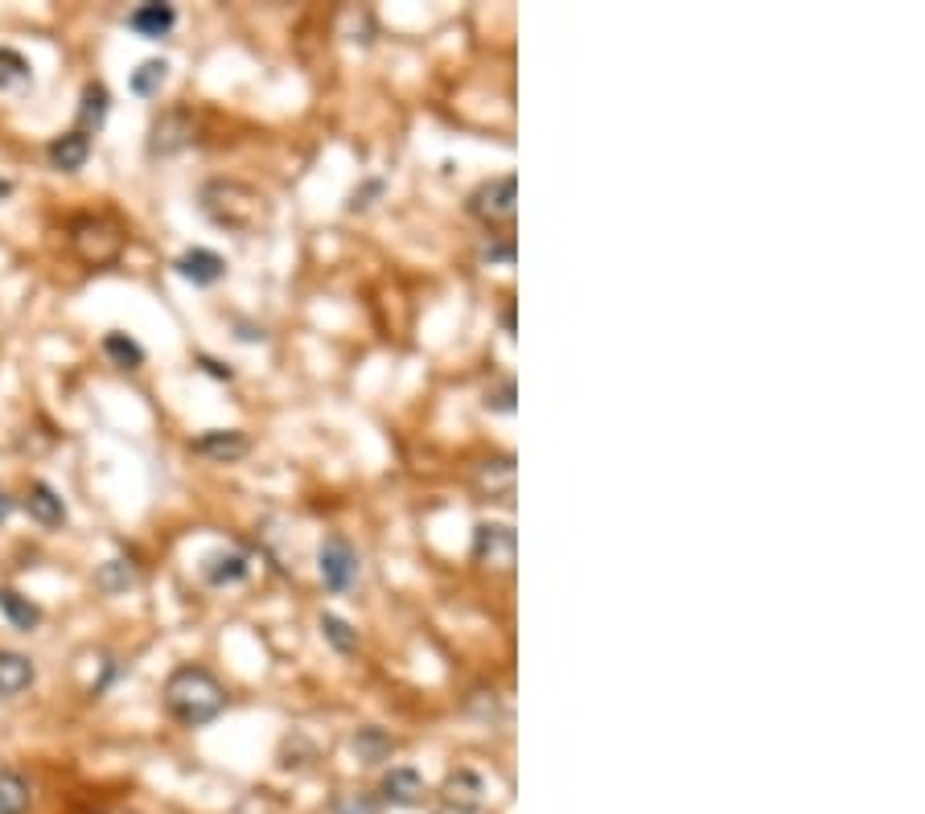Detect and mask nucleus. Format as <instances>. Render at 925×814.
<instances>
[{
    "label": "nucleus",
    "instance_id": "nucleus-23",
    "mask_svg": "<svg viewBox=\"0 0 925 814\" xmlns=\"http://www.w3.org/2000/svg\"><path fill=\"white\" fill-rule=\"evenodd\" d=\"M165 79H169V62L148 59V62H141V66L132 71V91H136L141 100H153V95L165 87Z\"/></svg>",
    "mask_w": 925,
    "mask_h": 814
},
{
    "label": "nucleus",
    "instance_id": "nucleus-26",
    "mask_svg": "<svg viewBox=\"0 0 925 814\" xmlns=\"http://www.w3.org/2000/svg\"><path fill=\"white\" fill-rule=\"evenodd\" d=\"M486 411H498V416H510L515 411V378H498L493 387H486Z\"/></svg>",
    "mask_w": 925,
    "mask_h": 814
},
{
    "label": "nucleus",
    "instance_id": "nucleus-2",
    "mask_svg": "<svg viewBox=\"0 0 925 814\" xmlns=\"http://www.w3.org/2000/svg\"><path fill=\"white\" fill-rule=\"evenodd\" d=\"M202 215L215 222V227H222V231L251 234L263 222L268 206H263L260 189L218 177V181H206L202 186Z\"/></svg>",
    "mask_w": 925,
    "mask_h": 814
},
{
    "label": "nucleus",
    "instance_id": "nucleus-1",
    "mask_svg": "<svg viewBox=\"0 0 925 814\" xmlns=\"http://www.w3.org/2000/svg\"><path fill=\"white\" fill-rule=\"evenodd\" d=\"M160 699H165V712L174 716L177 724L202 728L222 716V708H227V687L218 683L206 667H177L165 679Z\"/></svg>",
    "mask_w": 925,
    "mask_h": 814
},
{
    "label": "nucleus",
    "instance_id": "nucleus-17",
    "mask_svg": "<svg viewBox=\"0 0 925 814\" xmlns=\"http://www.w3.org/2000/svg\"><path fill=\"white\" fill-rule=\"evenodd\" d=\"M107 107H112L107 87H103V83H87V87H83V103H79V132H83V136L100 132L103 119H107Z\"/></svg>",
    "mask_w": 925,
    "mask_h": 814
},
{
    "label": "nucleus",
    "instance_id": "nucleus-15",
    "mask_svg": "<svg viewBox=\"0 0 925 814\" xmlns=\"http://www.w3.org/2000/svg\"><path fill=\"white\" fill-rule=\"evenodd\" d=\"M202 576L215 584V588H222V584H239L251 576V560H247L243 552H215V555H206Z\"/></svg>",
    "mask_w": 925,
    "mask_h": 814
},
{
    "label": "nucleus",
    "instance_id": "nucleus-24",
    "mask_svg": "<svg viewBox=\"0 0 925 814\" xmlns=\"http://www.w3.org/2000/svg\"><path fill=\"white\" fill-rule=\"evenodd\" d=\"M103 354H107L119 371H136V366L145 363V349L136 346L128 334H107L103 337Z\"/></svg>",
    "mask_w": 925,
    "mask_h": 814
},
{
    "label": "nucleus",
    "instance_id": "nucleus-9",
    "mask_svg": "<svg viewBox=\"0 0 925 814\" xmlns=\"http://www.w3.org/2000/svg\"><path fill=\"white\" fill-rule=\"evenodd\" d=\"M45 157H50V165H54L59 174H79L91 157V136H83L79 128L62 132V136H54V140L45 145Z\"/></svg>",
    "mask_w": 925,
    "mask_h": 814
},
{
    "label": "nucleus",
    "instance_id": "nucleus-27",
    "mask_svg": "<svg viewBox=\"0 0 925 814\" xmlns=\"http://www.w3.org/2000/svg\"><path fill=\"white\" fill-rule=\"evenodd\" d=\"M333 814H378V802L371 794H342L333 802Z\"/></svg>",
    "mask_w": 925,
    "mask_h": 814
},
{
    "label": "nucleus",
    "instance_id": "nucleus-29",
    "mask_svg": "<svg viewBox=\"0 0 925 814\" xmlns=\"http://www.w3.org/2000/svg\"><path fill=\"white\" fill-rule=\"evenodd\" d=\"M481 260L486 263H515V243H510V239L486 243V248H481Z\"/></svg>",
    "mask_w": 925,
    "mask_h": 814
},
{
    "label": "nucleus",
    "instance_id": "nucleus-33",
    "mask_svg": "<svg viewBox=\"0 0 925 814\" xmlns=\"http://www.w3.org/2000/svg\"><path fill=\"white\" fill-rule=\"evenodd\" d=\"M9 194H13V181H4V177H0V198H9Z\"/></svg>",
    "mask_w": 925,
    "mask_h": 814
},
{
    "label": "nucleus",
    "instance_id": "nucleus-11",
    "mask_svg": "<svg viewBox=\"0 0 925 814\" xmlns=\"http://www.w3.org/2000/svg\"><path fill=\"white\" fill-rule=\"evenodd\" d=\"M25 510H30V519L38 526H62L66 523V502H62L59 490H54V486H45V481H30V490H25Z\"/></svg>",
    "mask_w": 925,
    "mask_h": 814
},
{
    "label": "nucleus",
    "instance_id": "nucleus-13",
    "mask_svg": "<svg viewBox=\"0 0 925 814\" xmlns=\"http://www.w3.org/2000/svg\"><path fill=\"white\" fill-rule=\"evenodd\" d=\"M189 449L202 452V457H210V461H239V457H247V437L243 432H235V428H215V432H202L198 440H189Z\"/></svg>",
    "mask_w": 925,
    "mask_h": 814
},
{
    "label": "nucleus",
    "instance_id": "nucleus-10",
    "mask_svg": "<svg viewBox=\"0 0 925 814\" xmlns=\"http://www.w3.org/2000/svg\"><path fill=\"white\" fill-rule=\"evenodd\" d=\"M474 486H478L486 498H502V502H510V494H515V461H510V457L478 461V469H474Z\"/></svg>",
    "mask_w": 925,
    "mask_h": 814
},
{
    "label": "nucleus",
    "instance_id": "nucleus-6",
    "mask_svg": "<svg viewBox=\"0 0 925 814\" xmlns=\"http://www.w3.org/2000/svg\"><path fill=\"white\" fill-rule=\"evenodd\" d=\"M515 552H519L515 526H507V523H478V531H474V560H478V564L502 567V572H510V567H515Z\"/></svg>",
    "mask_w": 925,
    "mask_h": 814
},
{
    "label": "nucleus",
    "instance_id": "nucleus-14",
    "mask_svg": "<svg viewBox=\"0 0 925 814\" xmlns=\"http://www.w3.org/2000/svg\"><path fill=\"white\" fill-rule=\"evenodd\" d=\"M33 679H38V670H33L30 658L17 655V650H0V699H13L21 691H30Z\"/></svg>",
    "mask_w": 925,
    "mask_h": 814
},
{
    "label": "nucleus",
    "instance_id": "nucleus-4",
    "mask_svg": "<svg viewBox=\"0 0 925 814\" xmlns=\"http://www.w3.org/2000/svg\"><path fill=\"white\" fill-rule=\"evenodd\" d=\"M515 210H519V181L510 174L490 177V181H481L469 194V215L481 219L486 227H507V222H515Z\"/></svg>",
    "mask_w": 925,
    "mask_h": 814
},
{
    "label": "nucleus",
    "instance_id": "nucleus-30",
    "mask_svg": "<svg viewBox=\"0 0 925 814\" xmlns=\"http://www.w3.org/2000/svg\"><path fill=\"white\" fill-rule=\"evenodd\" d=\"M375 194H383V181H371V186L362 189V194H354V210H362V206H371V198H375Z\"/></svg>",
    "mask_w": 925,
    "mask_h": 814
},
{
    "label": "nucleus",
    "instance_id": "nucleus-16",
    "mask_svg": "<svg viewBox=\"0 0 925 814\" xmlns=\"http://www.w3.org/2000/svg\"><path fill=\"white\" fill-rule=\"evenodd\" d=\"M481 794H486V782H481L478 773H469V770H457L445 782V802H448V806H457V811H465V814L478 811Z\"/></svg>",
    "mask_w": 925,
    "mask_h": 814
},
{
    "label": "nucleus",
    "instance_id": "nucleus-3",
    "mask_svg": "<svg viewBox=\"0 0 925 814\" xmlns=\"http://www.w3.org/2000/svg\"><path fill=\"white\" fill-rule=\"evenodd\" d=\"M71 243L79 251V260L91 263V268H103L124 251V227L107 215H83L71 227Z\"/></svg>",
    "mask_w": 925,
    "mask_h": 814
},
{
    "label": "nucleus",
    "instance_id": "nucleus-5",
    "mask_svg": "<svg viewBox=\"0 0 925 814\" xmlns=\"http://www.w3.org/2000/svg\"><path fill=\"white\" fill-rule=\"evenodd\" d=\"M318 567H321V581H325L330 593H346L350 584L358 581V552H354L342 535H330L321 543Z\"/></svg>",
    "mask_w": 925,
    "mask_h": 814
},
{
    "label": "nucleus",
    "instance_id": "nucleus-12",
    "mask_svg": "<svg viewBox=\"0 0 925 814\" xmlns=\"http://www.w3.org/2000/svg\"><path fill=\"white\" fill-rule=\"evenodd\" d=\"M174 25H177V9L174 4H160V0L141 4V9H132L128 13V30H136L141 38H148V42H160Z\"/></svg>",
    "mask_w": 925,
    "mask_h": 814
},
{
    "label": "nucleus",
    "instance_id": "nucleus-22",
    "mask_svg": "<svg viewBox=\"0 0 925 814\" xmlns=\"http://www.w3.org/2000/svg\"><path fill=\"white\" fill-rule=\"evenodd\" d=\"M321 634H325V641L337 655H354L358 650V629L350 626L346 617H337V613H321Z\"/></svg>",
    "mask_w": 925,
    "mask_h": 814
},
{
    "label": "nucleus",
    "instance_id": "nucleus-8",
    "mask_svg": "<svg viewBox=\"0 0 925 814\" xmlns=\"http://www.w3.org/2000/svg\"><path fill=\"white\" fill-rule=\"evenodd\" d=\"M174 268H177V276L189 280V284H198V289H210V284H218V280L227 276V260L210 248H186L174 260Z\"/></svg>",
    "mask_w": 925,
    "mask_h": 814
},
{
    "label": "nucleus",
    "instance_id": "nucleus-28",
    "mask_svg": "<svg viewBox=\"0 0 925 814\" xmlns=\"http://www.w3.org/2000/svg\"><path fill=\"white\" fill-rule=\"evenodd\" d=\"M95 581H100V588H107V593H119V588H128V584H132V572H124V567H119V560H112V564L103 567Z\"/></svg>",
    "mask_w": 925,
    "mask_h": 814
},
{
    "label": "nucleus",
    "instance_id": "nucleus-20",
    "mask_svg": "<svg viewBox=\"0 0 925 814\" xmlns=\"http://www.w3.org/2000/svg\"><path fill=\"white\" fill-rule=\"evenodd\" d=\"M33 83V66L30 59L13 50V45H0V91H21Z\"/></svg>",
    "mask_w": 925,
    "mask_h": 814
},
{
    "label": "nucleus",
    "instance_id": "nucleus-7",
    "mask_svg": "<svg viewBox=\"0 0 925 814\" xmlns=\"http://www.w3.org/2000/svg\"><path fill=\"white\" fill-rule=\"evenodd\" d=\"M189 136H194V124H189L186 112H160L153 119V132H148V153L153 157H174V153H181L189 145Z\"/></svg>",
    "mask_w": 925,
    "mask_h": 814
},
{
    "label": "nucleus",
    "instance_id": "nucleus-32",
    "mask_svg": "<svg viewBox=\"0 0 925 814\" xmlns=\"http://www.w3.org/2000/svg\"><path fill=\"white\" fill-rule=\"evenodd\" d=\"M9 514H13V498H9V494H4V490H0V523H4Z\"/></svg>",
    "mask_w": 925,
    "mask_h": 814
},
{
    "label": "nucleus",
    "instance_id": "nucleus-25",
    "mask_svg": "<svg viewBox=\"0 0 925 814\" xmlns=\"http://www.w3.org/2000/svg\"><path fill=\"white\" fill-rule=\"evenodd\" d=\"M354 749H358V756L366 765H375V761H387L395 753V741H391L387 732H378V728H362L358 737H354Z\"/></svg>",
    "mask_w": 925,
    "mask_h": 814
},
{
    "label": "nucleus",
    "instance_id": "nucleus-18",
    "mask_svg": "<svg viewBox=\"0 0 925 814\" xmlns=\"http://www.w3.org/2000/svg\"><path fill=\"white\" fill-rule=\"evenodd\" d=\"M0 613H4L21 634H33V629L42 626V609L33 605L30 596L17 593V588H0Z\"/></svg>",
    "mask_w": 925,
    "mask_h": 814
},
{
    "label": "nucleus",
    "instance_id": "nucleus-31",
    "mask_svg": "<svg viewBox=\"0 0 925 814\" xmlns=\"http://www.w3.org/2000/svg\"><path fill=\"white\" fill-rule=\"evenodd\" d=\"M202 366L210 371L215 378H231V366H222V363H215V358H202Z\"/></svg>",
    "mask_w": 925,
    "mask_h": 814
},
{
    "label": "nucleus",
    "instance_id": "nucleus-21",
    "mask_svg": "<svg viewBox=\"0 0 925 814\" xmlns=\"http://www.w3.org/2000/svg\"><path fill=\"white\" fill-rule=\"evenodd\" d=\"M33 802L30 782L17 770H0V814H25Z\"/></svg>",
    "mask_w": 925,
    "mask_h": 814
},
{
    "label": "nucleus",
    "instance_id": "nucleus-19",
    "mask_svg": "<svg viewBox=\"0 0 925 814\" xmlns=\"http://www.w3.org/2000/svg\"><path fill=\"white\" fill-rule=\"evenodd\" d=\"M419 794H424V778H419L416 770H391L387 778H383V799L395 802V806H416Z\"/></svg>",
    "mask_w": 925,
    "mask_h": 814
}]
</instances>
